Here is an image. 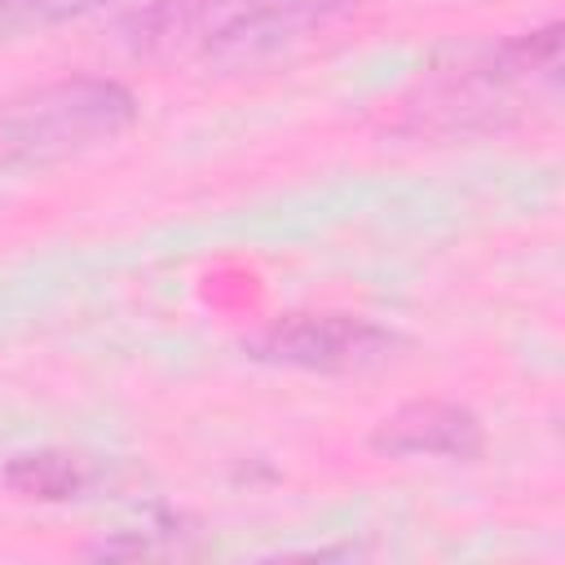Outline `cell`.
Masks as SVG:
<instances>
[{
    "instance_id": "1",
    "label": "cell",
    "mask_w": 565,
    "mask_h": 565,
    "mask_svg": "<svg viewBox=\"0 0 565 565\" xmlns=\"http://www.w3.org/2000/svg\"><path fill=\"white\" fill-rule=\"evenodd\" d=\"M358 0H146L124 18L137 53L159 62H230L274 53Z\"/></svg>"
},
{
    "instance_id": "2",
    "label": "cell",
    "mask_w": 565,
    "mask_h": 565,
    "mask_svg": "<svg viewBox=\"0 0 565 565\" xmlns=\"http://www.w3.org/2000/svg\"><path fill=\"white\" fill-rule=\"evenodd\" d=\"M561 75V26L525 31L503 40L499 49H477L455 66H437L419 79L411 97V115L419 128L437 132H477L521 119L539 97H556Z\"/></svg>"
},
{
    "instance_id": "3",
    "label": "cell",
    "mask_w": 565,
    "mask_h": 565,
    "mask_svg": "<svg viewBox=\"0 0 565 565\" xmlns=\"http://www.w3.org/2000/svg\"><path fill=\"white\" fill-rule=\"evenodd\" d=\"M137 102L115 79H62L0 102V172L44 168L115 141Z\"/></svg>"
},
{
    "instance_id": "4",
    "label": "cell",
    "mask_w": 565,
    "mask_h": 565,
    "mask_svg": "<svg viewBox=\"0 0 565 565\" xmlns=\"http://www.w3.org/2000/svg\"><path fill=\"white\" fill-rule=\"evenodd\" d=\"M388 349L393 335L353 313H296L252 340V353L260 362L300 371H358L380 362Z\"/></svg>"
},
{
    "instance_id": "5",
    "label": "cell",
    "mask_w": 565,
    "mask_h": 565,
    "mask_svg": "<svg viewBox=\"0 0 565 565\" xmlns=\"http://www.w3.org/2000/svg\"><path fill=\"white\" fill-rule=\"evenodd\" d=\"M371 446L388 450V455L472 459L481 450V424L472 411H463L455 402H411L375 428Z\"/></svg>"
},
{
    "instance_id": "6",
    "label": "cell",
    "mask_w": 565,
    "mask_h": 565,
    "mask_svg": "<svg viewBox=\"0 0 565 565\" xmlns=\"http://www.w3.org/2000/svg\"><path fill=\"white\" fill-rule=\"evenodd\" d=\"M4 481L26 499H71L79 490V468L62 450H31L9 459Z\"/></svg>"
},
{
    "instance_id": "7",
    "label": "cell",
    "mask_w": 565,
    "mask_h": 565,
    "mask_svg": "<svg viewBox=\"0 0 565 565\" xmlns=\"http://www.w3.org/2000/svg\"><path fill=\"white\" fill-rule=\"evenodd\" d=\"M110 0H0V40L18 31H40L66 18H84L93 9H106Z\"/></svg>"
}]
</instances>
